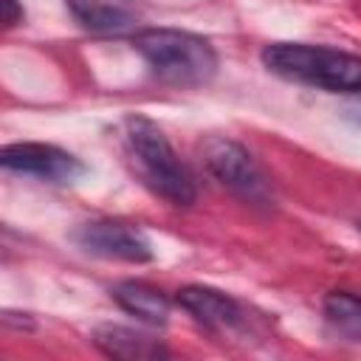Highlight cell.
I'll return each mask as SVG.
<instances>
[{"label":"cell","instance_id":"6da1fadb","mask_svg":"<svg viewBox=\"0 0 361 361\" xmlns=\"http://www.w3.org/2000/svg\"><path fill=\"white\" fill-rule=\"evenodd\" d=\"M121 135L135 178L155 197L178 209H186L197 200V183L192 169L180 161V155L155 121L144 116H127L121 124Z\"/></svg>","mask_w":361,"mask_h":361},{"label":"cell","instance_id":"7a4b0ae2","mask_svg":"<svg viewBox=\"0 0 361 361\" xmlns=\"http://www.w3.org/2000/svg\"><path fill=\"white\" fill-rule=\"evenodd\" d=\"M133 48L141 54L152 76L172 87H200L217 73L214 45L183 28H141L133 34Z\"/></svg>","mask_w":361,"mask_h":361},{"label":"cell","instance_id":"3957f363","mask_svg":"<svg viewBox=\"0 0 361 361\" xmlns=\"http://www.w3.org/2000/svg\"><path fill=\"white\" fill-rule=\"evenodd\" d=\"M259 56L279 79L327 93H361V56L355 54L310 42H271Z\"/></svg>","mask_w":361,"mask_h":361},{"label":"cell","instance_id":"277c9868","mask_svg":"<svg viewBox=\"0 0 361 361\" xmlns=\"http://www.w3.org/2000/svg\"><path fill=\"white\" fill-rule=\"evenodd\" d=\"M200 158L209 175L223 189L237 195L243 203L257 206V209H271L276 203L271 175L240 141L228 135H209L200 144Z\"/></svg>","mask_w":361,"mask_h":361},{"label":"cell","instance_id":"5b68a950","mask_svg":"<svg viewBox=\"0 0 361 361\" xmlns=\"http://www.w3.org/2000/svg\"><path fill=\"white\" fill-rule=\"evenodd\" d=\"M73 243L93 257L133 265L149 262L155 254L149 237L124 220H87L73 231Z\"/></svg>","mask_w":361,"mask_h":361},{"label":"cell","instance_id":"8992f818","mask_svg":"<svg viewBox=\"0 0 361 361\" xmlns=\"http://www.w3.org/2000/svg\"><path fill=\"white\" fill-rule=\"evenodd\" d=\"M0 164L8 172L28 175L48 183H73L85 172L82 161L73 152L56 144H42V141H20V144L3 147Z\"/></svg>","mask_w":361,"mask_h":361},{"label":"cell","instance_id":"52a82bcc","mask_svg":"<svg viewBox=\"0 0 361 361\" xmlns=\"http://www.w3.org/2000/svg\"><path fill=\"white\" fill-rule=\"evenodd\" d=\"M175 302L209 333L220 338H234L248 330V310L228 296L226 290L209 288V285H186L178 290Z\"/></svg>","mask_w":361,"mask_h":361},{"label":"cell","instance_id":"ba28073f","mask_svg":"<svg viewBox=\"0 0 361 361\" xmlns=\"http://www.w3.org/2000/svg\"><path fill=\"white\" fill-rule=\"evenodd\" d=\"M90 338L104 355L121 358V361H158L169 355L164 341L124 324H99Z\"/></svg>","mask_w":361,"mask_h":361},{"label":"cell","instance_id":"9c48e42d","mask_svg":"<svg viewBox=\"0 0 361 361\" xmlns=\"http://www.w3.org/2000/svg\"><path fill=\"white\" fill-rule=\"evenodd\" d=\"M113 299L118 302L121 310H127L130 316L141 319L144 324H152V327H164L166 319H169V299L164 290L147 285V282H135V279H127V282H118L110 288Z\"/></svg>","mask_w":361,"mask_h":361},{"label":"cell","instance_id":"30bf717a","mask_svg":"<svg viewBox=\"0 0 361 361\" xmlns=\"http://www.w3.org/2000/svg\"><path fill=\"white\" fill-rule=\"evenodd\" d=\"M71 17L90 34H127L135 25V17L104 0H65Z\"/></svg>","mask_w":361,"mask_h":361},{"label":"cell","instance_id":"8fae6325","mask_svg":"<svg viewBox=\"0 0 361 361\" xmlns=\"http://www.w3.org/2000/svg\"><path fill=\"white\" fill-rule=\"evenodd\" d=\"M324 322L344 341L361 344V296L350 290H330L324 296Z\"/></svg>","mask_w":361,"mask_h":361},{"label":"cell","instance_id":"7c38bea8","mask_svg":"<svg viewBox=\"0 0 361 361\" xmlns=\"http://www.w3.org/2000/svg\"><path fill=\"white\" fill-rule=\"evenodd\" d=\"M0 6H3V25L6 28H14L23 23L25 14H23V6L17 0H0Z\"/></svg>","mask_w":361,"mask_h":361}]
</instances>
